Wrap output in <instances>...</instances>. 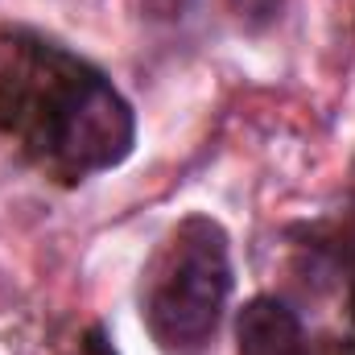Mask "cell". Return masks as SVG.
Returning a JSON list of instances; mask_svg holds the SVG:
<instances>
[{
	"mask_svg": "<svg viewBox=\"0 0 355 355\" xmlns=\"http://www.w3.org/2000/svg\"><path fill=\"white\" fill-rule=\"evenodd\" d=\"M232 244L211 215H186L141 285V318L162 355H202L232 297Z\"/></svg>",
	"mask_w": 355,
	"mask_h": 355,
	"instance_id": "7a4b0ae2",
	"label": "cell"
},
{
	"mask_svg": "<svg viewBox=\"0 0 355 355\" xmlns=\"http://www.w3.org/2000/svg\"><path fill=\"white\" fill-rule=\"evenodd\" d=\"M227 4H232V12L240 17V25H248V29L272 25V21L281 17V8H285V0H227Z\"/></svg>",
	"mask_w": 355,
	"mask_h": 355,
	"instance_id": "277c9868",
	"label": "cell"
},
{
	"mask_svg": "<svg viewBox=\"0 0 355 355\" xmlns=\"http://www.w3.org/2000/svg\"><path fill=\"white\" fill-rule=\"evenodd\" d=\"M0 132L46 174L83 182L132 153L137 116L87 58L12 29L0 33Z\"/></svg>",
	"mask_w": 355,
	"mask_h": 355,
	"instance_id": "6da1fadb",
	"label": "cell"
},
{
	"mask_svg": "<svg viewBox=\"0 0 355 355\" xmlns=\"http://www.w3.org/2000/svg\"><path fill=\"white\" fill-rule=\"evenodd\" d=\"M236 347L240 355H310V339L281 297H252L236 314Z\"/></svg>",
	"mask_w": 355,
	"mask_h": 355,
	"instance_id": "3957f363",
	"label": "cell"
},
{
	"mask_svg": "<svg viewBox=\"0 0 355 355\" xmlns=\"http://www.w3.org/2000/svg\"><path fill=\"white\" fill-rule=\"evenodd\" d=\"M79 355H116V352H112V347L103 343V335H99V331H91L87 339L79 343Z\"/></svg>",
	"mask_w": 355,
	"mask_h": 355,
	"instance_id": "5b68a950",
	"label": "cell"
}]
</instances>
